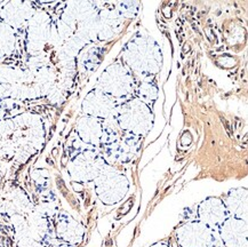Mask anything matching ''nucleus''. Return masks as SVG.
<instances>
[{
    "label": "nucleus",
    "mask_w": 248,
    "mask_h": 247,
    "mask_svg": "<svg viewBox=\"0 0 248 247\" xmlns=\"http://www.w3.org/2000/svg\"><path fill=\"white\" fill-rule=\"evenodd\" d=\"M123 63L135 77L151 80L163 65V52L154 38L136 34L123 49Z\"/></svg>",
    "instance_id": "nucleus-1"
},
{
    "label": "nucleus",
    "mask_w": 248,
    "mask_h": 247,
    "mask_svg": "<svg viewBox=\"0 0 248 247\" xmlns=\"http://www.w3.org/2000/svg\"><path fill=\"white\" fill-rule=\"evenodd\" d=\"M113 118L123 133L142 139L152 128L155 116L151 107L132 97L118 104Z\"/></svg>",
    "instance_id": "nucleus-2"
},
{
    "label": "nucleus",
    "mask_w": 248,
    "mask_h": 247,
    "mask_svg": "<svg viewBox=\"0 0 248 247\" xmlns=\"http://www.w3.org/2000/svg\"><path fill=\"white\" fill-rule=\"evenodd\" d=\"M138 80L123 62L111 63L97 79L96 88L113 97L116 101L134 97Z\"/></svg>",
    "instance_id": "nucleus-3"
},
{
    "label": "nucleus",
    "mask_w": 248,
    "mask_h": 247,
    "mask_svg": "<svg viewBox=\"0 0 248 247\" xmlns=\"http://www.w3.org/2000/svg\"><path fill=\"white\" fill-rule=\"evenodd\" d=\"M95 194L106 206H114L126 198L130 189L129 179L108 164L94 180Z\"/></svg>",
    "instance_id": "nucleus-4"
},
{
    "label": "nucleus",
    "mask_w": 248,
    "mask_h": 247,
    "mask_svg": "<svg viewBox=\"0 0 248 247\" xmlns=\"http://www.w3.org/2000/svg\"><path fill=\"white\" fill-rule=\"evenodd\" d=\"M108 165L106 158L94 149L82 151L69 164L68 170L72 180L77 182H92L100 175Z\"/></svg>",
    "instance_id": "nucleus-5"
},
{
    "label": "nucleus",
    "mask_w": 248,
    "mask_h": 247,
    "mask_svg": "<svg viewBox=\"0 0 248 247\" xmlns=\"http://www.w3.org/2000/svg\"><path fill=\"white\" fill-rule=\"evenodd\" d=\"M180 247H214L216 233L198 220L189 221L175 230Z\"/></svg>",
    "instance_id": "nucleus-6"
},
{
    "label": "nucleus",
    "mask_w": 248,
    "mask_h": 247,
    "mask_svg": "<svg viewBox=\"0 0 248 247\" xmlns=\"http://www.w3.org/2000/svg\"><path fill=\"white\" fill-rule=\"evenodd\" d=\"M118 104V101L95 87L86 95L82 101V110L86 116L93 117L103 122V120L113 118Z\"/></svg>",
    "instance_id": "nucleus-7"
},
{
    "label": "nucleus",
    "mask_w": 248,
    "mask_h": 247,
    "mask_svg": "<svg viewBox=\"0 0 248 247\" xmlns=\"http://www.w3.org/2000/svg\"><path fill=\"white\" fill-rule=\"evenodd\" d=\"M197 217L216 232L218 227L229 217V214L221 197H208L197 206Z\"/></svg>",
    "instance_id": "nucleus-8"
},
{
    "label": "nucleus",
    "mask_w": 248,
    "mask_h": 247,
    "mask_svg": "<svg viewBox=\"0 0 248 247\" xmlns=\"http://www.w3.org/2000/svg\"><path fill=\"white\" fill-rule=\"evenodd\" d=\"M247 221L229 216L217 233L223 247H247Z\"/></svg>",
    "instance_id": "nucleus-9"
},
{
    "label": "nucleus",
    "mask_w": 248,
    "mask_h": 247,
    "mask_svg": "<svg viewBox=\"0 0 248 247\" xmlns=\"http://www.w3.org/2000/svg\"><path fill=\"white\" fill-rule=\"evenodd\" d=\"M222 201L224 202L229 216L247 221L248 194L246 188L239 186V188L229 190L224 198H222Z\"/></svg>",
    "instance_id": "nucleus-10"
},
{
    "label": "nucleus",
    "mask_w": 248,
    "mask_h": 247,
    "mask_svg": "<svg viewBox=\"0 0 248 247\" xmlns=\"http://www.w3.org/2000/svg\"><path fill=\"white\" fill-rule=\"evenodd\" d=\"M79 139L91 147H98L103 140V124L102 120L90 116H84L77 123Z\"/></svg>",
    "instance_id": "nucleus-11"
},
{
    "label": "nucleus",
    "mask_w": 248,
    "mask_h": 247,
    "mask_svg": "<svg viewBox=\"0 0 248 247\" xmlns=\"http://www.w3.org/2000/svg\"><path fill=\"white\" fill-rule=\"evenodd\" d=\"M56 233L60 239L64 243L77 245L82 242L85 230L78 221L72 218L70 215H61L56 223Z\"/></svg>",
    "instance_id": "nucleus-12"
},
{
    "label": "nucleus",
    "mask_w": 248,
    "mask_h": 247,
    "mask_svg": "<svg viewBox=\"0 0 248 247\" xmlns=\"http://www.w3.org/2000/svg\"><path fill=\"white\" fill-rule=\"evenodd\" d=\"M158 93V86L152 80H141L136 85L135 97L148 104L149 107L157 101Z\"/></svg>",
    "instance_id": "nucleus-13"
},
{
    "label": "nucleus",
    "mask_w": 248,
    "mask_h": 247,
    "mask_svg": "<svg viewBox=\"0 0 248 247\" xmlns=\"http://www.w3.org/2000/svg\"><path fill=\"white\" fill-rule=\"evenodd\" d=\"M18 247H44L43 244L38 240L30 238H21L18 242Z\"/></svg>",
    "instance_id": "nucleus-14"
},
{
    "label": "nucleus",
    "mask_w": 248,
    "mask_h": 247,
    "mask_svg": "<svg viewBox=\"0 0 248 247\" xmlns=\"http://www.w3.org/2000/svg\"><path fill=\"white\" fill-rule=\"evenodd\" d=\"M150 247H170V246L165 242H158V243H155L154 245H151Z\"/></svg>",
    "instance_id": "nucleus-15"
},
{
    "label": "nucleus",
    "mask_w": 248,
    "mask_h": 247,
    "mask_svg": "<svg viewBox=\"0 0 248 247\" xmlns=\"http://www.w3.org/2000/svg\"><path fill=\"white\" fill-rule=\"evenodd\" d=\"M56 247H76V246L75 245H71V244L64 243V244H60V245H57Z\"/></svg>",
    "instance_id": "nucleus-16"
}]
</instances>
